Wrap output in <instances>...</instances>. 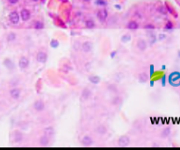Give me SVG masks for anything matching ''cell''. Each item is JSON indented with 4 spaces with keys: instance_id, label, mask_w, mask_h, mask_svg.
Wrapping results in <instances>:
<instances>
[{
    "instance_id": "6da1fadb",
    "label": "cell",
    "mask_w": 180,
    "mask_h": 150,
    "mask_svg": "<svg viewBox=\"0 0 180 150\" xmlns=\"http://www.w3.org/2000/svg\"><path fill=\"white\" fill-rule=\"evenodd\" d=\"M32 108L36 113H42V112H45L46 110V103L43 99L38 98L36 100L34 101L32 105Z\"/></svg>"
},
{
    "instance_id": "7a4b0ae2",
    "label": "cell",
    "mask_w": 180,
    "mask_h": 150,
    "mask_svg": "<svg viewBox=\"0 0 180 150\" xmlns=\"http://www.w3.org/2000/svg\"><path fill=\"white\" fill-rule=\"evenodd\" d=\"M26 135L21 130H15L12 133V141L15 144H21L25 141Z\"/></svg>"
},
{
    "instance_id": "3957f363",
    "label": "cell",
    "mask_w": 180,
    "mask_h": 150,
    "mask_svg": "<svg viewBox=\"0 0 180 150\" xmlns=\"http://www.w3.org/2000/svg\"><path fill=\"white\" fill-rule=\"evenodd\" d=\"M80 145L83 147H92L95 143L94 138L90 134H84L79 140Z\"/></svg>"
},
{
    "instance_id": "277c9868",
    "label": "cell",
    "mask_w": 180,
    "mask_h": 150,
    "mask_svg": "<svg viewBox=\"0 0 180 150\" xmlns=\"http://www.w3.org/2000/svg\"><path fill=\"white\" fill-rule=\"evenodd\" d=\"M9 96L12 100H19L22 96V89L19 86L17 87H11V89L9 90Z\"/></svg>"
},
{
    "instance_id": "5b68a950",
    "label": "cell",
    "mask_w": 180,
    "mask_h": 150,
    "mask_svg": "<svg viewBox=\"0 0 180 150\" xmlns=\"http://www.w3.org/2000/svg\"><path fill=\"white\" fill-rule=\"evenodd\" d=\"M18 66H19V69L24 71V70H26L29 68L30 66V60L27 56H21L19 57V61H18Z\"/></svg>"
},
{
    "instance_id": "8992f818",
    "label": "cell",
    "mask_w": 180,
    "mask_h": 150,
    "mask_svg": "<svg viewBox=\"0 0 180 150\" xmlns=\"http://www.w3.org/2000/svg\"><path fill=\"white\" fill-rule=\"evenodd\" d=\"M108 127L106 124H99L94 128V133L99 136H106L108 133Z\"/></svg>"
},
{
    "instance_id": "52a82bcc",
    "label": "cell",
    "mask_w": 180,
    "mask_h": 150,
    "mask_svg": "<svg viewBox=\"0 0 180 150\" xmlns=\"http://www.w3.org/2000/svg\"><path fill=\"white\" fill-rule=\"evenodd\" d=\"M48 54L47 51L44 49H40L39 51L36 53V61L37 62L41 63V64H45L48 61Z\"/></svg>"
},
{
    "instance_id": "ba28073f",
    "label": "cell",
    "mask_w": 180,
    "mask_h": 150,
    "mask_svg": "<svg viewBox=\"0 0 180 150\" xmlns=\"http://www.w3.org/2000/svg\"><path fill=\"white\" fill-rule=\"evenodd\" d=\"M3 65L6 69L11 72L14 71V70L16 69V64H15L14 61H13L12 58H10V57H5V58L4 59Z\"/></svg>"
},
{
    "instance_id": "9c48e42d",
    "label": "cell",
    "mask_w": 180,
    "mask_h": 150,
    "mask_svg": "<svg viewBox=\"0 0 180 150\" xmlns=\"http://www.w3.org/2000/svg\"><path fill=\"white\" fill-rule=\"evenodd\" d=\"M93 43L91 41H84V42H82L80 49L81 51L84 53V54H89V53H92L93 50Z\"/></svg>"
},
{
    "instance_id": "30bf717a",
    "label": "cell",
    "mask_w": 180,
    "mask_h": 150,
    "mask_svg": "<svg viewBox=\"0 0 180 150\" xmlns=\"http://www.w3.org/2000/svg\"><path fill=\"white\" fill-rule=\"evenodd\" d=\"M8 19H9V22H10L12 25H14L16 26L19 23L20 21V17H19V14L17 11H12L9 13L8 15Z\"/></svg>"
},
{
    "instance_id": "8fae6325",
    "label": "cell",
    "mask_w": 180,
    "mask_h": 150,
    "mask_svg": "<svg viewBox=\"0 0 180 150\" xmlns=\"http://www.w3.org/2000/svg\"><path fill=\"white\" fill-rule=\"evenodd\" d=\"M135 47L140 52H144L147 50V48L148 47V43L145 39L143 38H138L135 43Z\"/></svg>"
},
{
    "instance_id": "7c38bea8",
    "label": "cell",
    "mask_w": 180,
    "mask_h": 150,
    "mask_svg": "<svg viewBox=\"0 0 180 150\" xmlns=\"http://www.w3.org/2000/svg\"><path fill=\"white\" fill-rule=\"evenodd\" d=\"M131 143V139L128 135H121V137L118 139L117 140V144L119 147H128Z\"/></svg>"
},
{
    "instance_id": "4fadbf2b",
    "label": "cell",
    "mask_w": 180,
    "mask_h": 150,
    "mask_svg": "<svg viewBox=\"0 0 180 150\" xmlns=\"http://www.w3.org/2000/svg\"><path fill=\"white\" fill-rule=\"evenodd\" d=\"M92 97V90L88 87H85L82 90L81 94H80V98L83 102H86Z\"/></svg>"
},
{
    "instance_id": "5bb4252c",
    "label": "cell",
    "mask_w": 180,
    "mask_h": 150,
    "mask_svg": "<svg viewBox=\"0 0 180 150\" xmlns=\"http://www.w3.org/2000/svg\"><path fill=\"white\" fill-rule=\"evenodd\" d=\"M97 18L100 23H105L108 19V12L105 8L99 9L97 12Z\"/></svg>"
},
{
    "instance_id": "9a60e30c",
    "label": "cell",
    "mask_w": 180,
    "mask_h": 150,
    "mask_svg": "<svg viewBox=\"0 0 180 150\" xmlns=\"http://www.w3.org/2000/svg\"><path fill=\"white\" fill-rule=\"evenodd\" d=\"M51 140L48 136L45 135V134L42 133L41 136H39L38 138V145L40 147H48L51 143Z\"/></svg>"
},
{
    "instance_id": "2e32d148",
    "label": "cell",
    "mask_w": 180,
    "mask_h": 150,
    "mask_svg": "<svg viewBox=\"0 0 180 150\" xmlns=\"http://www.w3.org/2000/svg\"><path fill=\"white\" fill-rule=\"evenodd\" d=\"M19 17H20V19L23 22H27L31 19L32 13H31L30 10H28L26 8H23L21 9L20 12H19Z\"/></svg>"
},
{
    "instance_id": "e0dca14e",
    "label": "cell",
    "mask_w": 180,
    "mask_h": 150,
    "mask_svg": "<svg viewBox=\"0 0 180 150\" xmlns=\"http://www.w3.org/2000/svg\"><path fill=\"white\" fill-rule=\"evenodd\" d=\"M123 98L122 96L119 94H115V96H113L112 99H111L110 103L113 106H115V107H118V106H121V105L123 104Z\"/></svg>"
},
{
    "instance_id": "ac0fdd59",
    "label": "cell",
    "mask_w": 180,
    "mask_h": 150,
    "mask_svg": "<svg viewBox=\"0 0 180 150\" xmlns=\"http://www.w3.org/2000/svg\"><path fill=\"white\" fill-rule=\"evenodd\" d=\"M140 28V24L139 22L135 19H131L126 23V29L129 31H136Z\"/></svg>"
},
{
    "instance_id": "d6986e66",
    "label": "cell",
    "mask_w": 180,
    "mask_h": 150,
    "mask_svg": "<svg viewBox=\"0 0 180 150\" xmlns=\"http://www.w3.org/2000/svg\"><path fill=\"white\" fill-rule=\"evenodd\" d=\"M84 27H85L86 29H89V30L95 29V28L97 27L96 22H95V20L92 19V18H87V19H84Z\"/></svg>"
},
{
    "instance_id": "ffe728a7",
    "label": "cell",
    "mask_w": 180,
    "mask_h": 150,
    "mask_svg": "<svg viewBox=\"0 0 180 150\" xmlns=\"http://www.w3.org/2000/svg\"><path fill=\"white\" fill-rule=\"evenodd\" d=\"M137 80L140 83H146L149 81V75L146 71H141L137 75Z\"/></svg>"
},
{
    "instance_id": "44dd1931",
    "label": "cell",
    "mask_w": 180,
    "mask_h": 150,
    "mask_svg": "<svg viewBox=\"0 0 180 150\" xmlns=\"http://www.w3.org/2000/svg\"><path fill=\"white\" fill-rule=\"evenodd\" d=\"M42 133L45 134V135H47V136H48L50 139H53V137H54L55 134V127H52V125H48V127H46L45 128H43V130H42Z\"/></svg>"
},
{
    "instance_id": "7402d4cb",
    "label": "cell",
    "mask_w": 180,
    "mask_h": 150,
    "mask_svg": "<svg viewBox=\"0 0 180 150\" xmlns=\"http://www.w3.org/2000/svg\"><path fill=\"white\" fill-rule=\"evenodd\" d=\"M32 28L35 31H41L45 28V24L42 20H40V19H37V20H34L32 24Z\"/></svg>"
},
{
    "instance_id": "603a6c76",
    "label": "cell",
    "mask_w": 180,
    "mask_h": 150,
    "mask_svg": "<svg viewBox=\"0 0 180 150\" xmlns=\"http://www.w3.org/2000/svg\"><path fill=\"white\" fill-rule=\"evenodd\" d=\"M106 90H107L108 92H110V93H113V94H118L119 91V86H118L116 83H108L107 85H106Z\"/></svg>"
},
{
    "instance_id": "cb8c5ba5",
    "label": "cell",
    "mask_w": 180,
    "mask_h": 150,
    "mask_svg": "<svg viewBox=\"0 0 180 150\" xmlns=\"http://www.w3.org/2000/svg\"><path fill=\"white\" fill-rule=\"evenodd\" d=\"M5 39L8 43H14L18 40V34L15 32H9L6 35Z\"/></svg>"
},
{
    "instance_id": "d4e9b609",
    "label": "cell",
    "mask_w": 180,
    "mask_h": 150,
    "mask_svg": "<svg viewBox=\"0 0 180 150\" xmlns=\"http://www.w3.org/2000/svg\"><path fill=\"white\" fill-rule=\"evenodd\" d=\"M88 80L90 81V83H92V84H99L101 81V78L97 75H91L88 77Z\"/></svg>"
},
{
    "instance_id": "484cf974",
    "label": "cell",
    "mask_w": 180,
    "mask_h": 150,
    "mask_svg": "<svg viewBox=\"0 0 180 150\" xmlns=\"http://www.w3.org/2000/svg\"><path fill=\"white\" fill-rule=\"evenodd\" d=\"M170 133H171V128L170 127H164V128L162 130L161 133H160V136H161L162 138L163 139H166L168 138L169 136L170 135Z\"/></svg>"
},
{
    "instance_id": "4316f807",
    "label": "cell",
    "mask_w": 180,
    "mask_h": 150,
    "mask_svg": "<svg viewBox=\"0 0 180 150\" xmlns=\"http://www.w3.org/2000/svg\"><path fill=\"white\" fill-rule=\"evenodd\" d=\"M174 27H175L174 23H173L172 21H170V20H168V21L165 23V25H164L163 29H164V31H167V32H170V31H172L173 29H174Z\"/></svg>"
},
{
    "instance_id": "83f0119b",
    "label": "cell",
    "mask_w": 180,
    "mask_h": 150,
    "mask_svg": "<svg viewBox=\"0 0 180 150\" xmlns=\"http://www.w3.org/2000/svg\"><path fill=\"white\" fill-rule=\"evenodd\" d=\"M143 29L145 30L146 32H148V34H153L152 32L155 29V27L153 24H147V25L143 26Z\"/></svg>"
},
{
    "instance_id": "f1b7e54d",
    "label": "cell",
    "mask_w": 180,
    "mask_h": 150,
    "mask_svg": "<svg viewBox=\"0 0 180 150\" xmlns=\"http://www.w3.org/2000/svg\"><path fill=\"white\" fill-rule=\"evenodd\" d=\"M19 83H20V80L19 78H13L9 82V85L11 87H17V86H19Z\"/></svg>"
},
{
    "instance_id": "f546056e",
    "label": "cell",
    "mask_w": 180,
    "mask_h": 150,
    "mask_svg": "<svg viewBox=\"0 0 180 150\" xmlns=\"http://www.w3.org/2000/svg\"><path fill=\"white\" fill-rule=\"evenodd\" d=\"M121 42H123V43H126V42H128L129 41H131L130 34H126L122 35L121 38Z\"/></svg>"
},
{
    "instance_id": "4dcf8cb0",
    "label": "cell",
    "mask_w": 180,
    "mask_h": 150,
    "mask_svg": "<svg viewBox=\"0 0 180 150\" xmlns=\"http://www.w3.org/2000/svg\"><path fill=\"white\" fill-rule=\"evenodd\" d=\"M96 4L99 6H106V0H96Z\"/></svg>"
},
{
    "instance_id": "1f68e13d",
    "label": "cell",
    "mask_w": 180,
    "mask_h": 150,
    "mask_svg": "<svg viewBox=\"0 0 180 150\" xmlns=\"http://www.w3.org/2000/svg\"><path fill=\"white\" fill-rule=\"evenodd\" d=\"M19 0H7V2L10 4H12V5H14V4H17L18 3H19Z\"/></svg>"
},
{
    "instance_id": "d6a6232c",
    "label": "cell",
    "mask_w": 180,
    "mask_h": 150,
    "mask_svg": "<svg viewBox=\"0 0 180 150\" xmlns=\"http://www.w3.org/2000/svg\"><path fill=\"white\" fill-rule=\"evenodd\" d=\"M91 1L92 0H83V2H84V3H90Z\"/></svg>"
},
{
    "instance_id": "836d02e7",
    "label": "cell",
    "mask_w": 180,
    "mask_h": 150,
    "mask_svg": "<svg viewBox=\"0 0 180 150\" xmlns=\"http://www.w3.org/2000/svg\"><path fill=\"white\" fill-rule=\"evenodd\" d=\"M32 1H33V2H38L39 0H32Z\"/></svg>"
},
{
    "instance_id": "e575fe53",
    "label": "cell",
    "mask_w": 180,
    "mask_h": 150,
    "mask_svg": "<svg viewBox=\"0 0 180 150\" xmlns=\"http://www.w3.org/2000/svg\"><path fill=\"white\" fill-rule=\"evenodd\" d=\"M1 49H2V46L0 45V51H1Z\"/></svg>"
}]
</instances>
